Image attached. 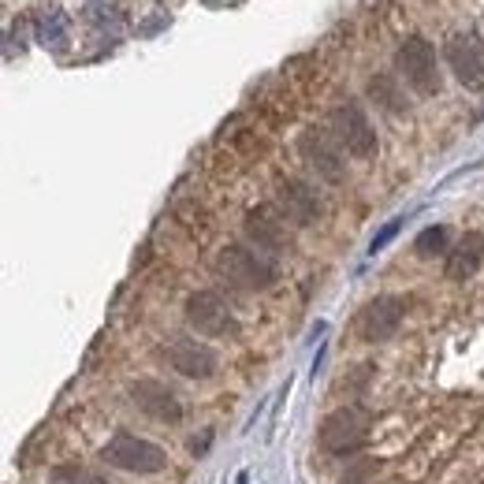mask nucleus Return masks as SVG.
Wrapping results in <instances>:
<instances>
[{"instance_id": "nucleus-1", "label": "nucleus", "mask_w": 484, "mask_h": 484, "mask_svg": "<svg viewBox=\"0 0 484 484\" xmlns=\"http://www.w3.org/2000/svg\"><path fill=\"white\" fill-rule=\"evenodd\" d=\"M395 71L417 97H436L444 90V75H439V60H436V45L429 37L410 34L403 45L395 49Z\"/></svg>"}, {"instance_id": "nucleus-2", "label": "nucleus", "mask_w": 484, "mask_h": 484, "mask_svg": "<svg viewBox=\"0 0 484 484\" xmlns=\"http://www.w3.org/2000/svg\"><path fill=\"white\" fill-rule=\"evenodd\" d=\"M217 272L239 291L276 287V265H272L261 250H250V246H224L217 258Z\"/></svg>"}, {"instance_id": "nucleus-3", "label": "nucleus", "mask_w": 484, "mask_h": 484, "mask_svg": "<svg viewBox=\"0 0 484 484\" xmlns=\"http://www.w3.org/2000/svg\"><path fill=\"white\" fill-rule=\"evenodd\" d=\"M328 127H332V138L340 142V150L350 153L354 160H369V157H376V150H381V142H376V127L369 123L365 109L357 101L335 104L332 116H328Z\"/></svg>"}, {"instance_id": "nucleus-4", "label": "nucleus", "mask_w": 484, "mask_h": 484, "mask_svg": "<svg viewBox=\"0 0 484 484\" xmlns=\"http://www.w3.org/2000/svg\"><path fill=\"white\" fill-rule=\"evenodd\" d=\"M101 462L116 470H127V473H160L168 466V451L135 432H116L101 447Z\"/></svg>"}, {"instance_id": "nucleus-5", "label": "nucleus", "mask_w": 484, "mask_h": 484, "mask_svg": "<svg viewBox=\"0 0 484 484\" xmlns=\"http://www.w3.org/2000/svg\"><path fill=\"white\" fill-rule=\"evenodd\" d=\"M373 417L362 406H340L335 414H328L321 421V447L332 455H350L369 439Z\"/></svg>"}, {"instance_id": "nucleus-6", "label": "nucleus", "mask_w": 484, "mask_h": 484, "mask_svg": "<svg viewBox=\"0 0 484 484\" xmlns=\"http://www.w3.org/2000/svg\"><path fill=\"white\" fill-rule=\"evenodd\" d=\"M186 324H191L198 335H209V340H220V335L239 332L235 313H231V306L217 291H194L191 299H186Z\"/></svg>"}, {"instance_id": "nucleus-7", "label": "nucleus", "mask_w": 484, "mask_h": 484, "mask_svg": "<svg viewBox=\"0 0 484 484\" xmlns=\"http://www.w3.org/2000/svg\"><path fill=\"white\" fill-rule=\"evenodd\" d=\"M444 60L466 90H484V41L477 34H451Z\"/></svg>"}, {"instance_id": "nucleus-8", "label": "nucleus", "mask_w": 484, "mask_h": 484, "mask_svg": "<svg viewBox=\"0 0 484 484\" xmlns=\"http://www.w3.org/2000/svg\"><path fill=\"white\" fill-rule=\"evenodd\" d=\"M406 317V299H398V294H381V299H373L362 306L357 313V335H362L365 343H384L398 332Z\"/></svg>"}, {"instance_id": "nucleus-9", "label": "nucleus", "mask_w": 484, "mask_h": 484, "mask_svg": "<svg viewBox=\"0 0 484 484\" xmlns=\"http://www.w3.org/2000/svg\"><path fill=\"white\" fill-rule=\"evenodd\" d=\"M160 354L179 376H191V381H205V376H213L217 365H220L217 350L205 347L201 340H191V335H176V340H168Z\"/></svg>"}, {"instance_id": "nucleus-10", "label": "nucleus", "mask_w": 484, "mask_h": 484, "mask_svg": "<svg viewBox=\"0 0 484 484\" xmlns=\"http://www.w3.org/2000/svg\"><path fill=\"white\" fill-rule=\"evenodd\" d=\"M299 153H302V160H306L321 179H328V183H340V179H343V150H340V142H335L332 135H324V131H317V127L302 131Z\"/></svg>"}, {"instance_id": "nucleus-11", "label": "nucleus", "mask_w": 484, "mask_h": 484, "mask_svg": "<svg viewBox=\"0 0 484 484\" xmlns=\"http://www.w3.org/2000/svg\"><path fill=\"white\" fill-rule=\"evenodd\" d=\"M276 198H280V213H283L291 224H299V227L317 224L321 213H324L317 191H313L309 183H302V179H283L280 191H276Z\"/></svg>"}, {"instance_id": "nucleus-12", "label": "nucleus", "mask_w": 484, "mask_h": 484, "mask_svg": "<svg viewBox=\"0 0 484 484\" xmlns=\"http://www.w3.org/2000/svg\"><path fill=\"white\" fill-rule=\"evenodd\" d=\"M246 239L254 242L258 250H265V254H280V250H287V217L276 213V209H250L246 213Z\"/></svg>"}, {"instance_id": "nucleus-13", "label": "nucleus", "mask_w": 484, "mask_h": 484, "mask_svg": "<svg viewBox=\"0 0 484 484\" xmlns=\"http://www.w3.org/2000/svg\"><path fill=\"white\" fill-rule=\"evenodd\" d=\"M131 398L138 403V410L145 417H153V421H168V425H176V421L183 417V406H179V398L176 391L160 384V381H138L131 384Z\"/></svg>"}, {"instance_id": "nucleus-14", "label": "nucleus", "mask_w": 484, "mask_h": 484, "mask_svg": "<svg viewBox=\"0 0 484 484\" xmlns=\"http://www.w3.org/2000/svg\"><path fill=\"white\" fill-rule=\"evenodd\" d=\"M484 265V231H466L447 254V280L455 283H466L477 276V268Z\"/></svg>"}, {"instance_id": "nucleus-15", "label": "nucleus", "mask_w": 484, "mask_h": 484, "mask_svg": "<svg viewBox=\"0 0 484 484\" xmlns=\"http://www.w3.org/2000/svg\"><path fill=\"white\" fill-rule=\"evenodd\" d=\"M365 94H369V101L376 104V109H384V112H391V116H403V112L410 109L403 86H398V78H395V75H388V71L373 75V78H369V86H365Z\"/></svg>"}, {"instance_id": "nucleus-16", "label": "nucleus", "mask_w": 484, "mask_h": 484, "mask_svg": "<svg viewBox=\"0 0 484 484\" xmlns=\"http://www.w3.org/2000/svg\"><path fill=\"white\" fill-rule=\"evenodd\" d=\"M451 231L444 227V224H432V227H425L421 235L414 239V254L417 258H439V254H451Z\"/></svg>"}, {"instance_id": "nucleus-17", "label": "nucleus", "mask_w": 484, "mask_h": 484, "mask_svg": "<svg viewBox=\"0 0 484 484\" xmlns=\"http://www.w3.org/2000/svg\"><path fill=\"white\" fill-rule=\"evenodd\" d=\"M53 484H109L97 470H86V466H60L53 473Z\"/></svg>"}, {"instance_id": "nucleus-18", "label": "nucleus", "mask_w": 484, "mask_h": 484, "mask_svg": "<svg viewBox=\"0 0 484 484\" xmlns=\"http://www.w3.org/2000/svg\"><path fill=\"white\" fill-rule=\"evenodd\" d=\"M398 227H403V217H395V220H388L381 231H376V235H373V242H369V254L376 258V254H381V250L398 235Z\"/></svg>"}, {"instance_id": "nucleus-19", "label": "nucleus", "mask_w": 484, "mask_h": 484, "mask_svg": "<svg viewBox=\"0 0 484 484\" xmlns=\"http://www.w3.org/2000/svg\"><path fill=\"white\" fill-rule=\"evenodd\" d=\"M239 484H246V477H239Z\"/></svg>"}]
</instances>
